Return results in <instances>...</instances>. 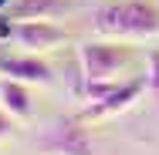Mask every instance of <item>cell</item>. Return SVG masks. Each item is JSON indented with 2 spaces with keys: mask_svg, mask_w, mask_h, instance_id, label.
I'll return each mask as SVG.
<instances>
[{
  "mask_svg": "<svg viewBox=\"0 0 159 155\" xmlns=\"http://www.w3.org/2000/svg\"><path fill=\"white\" fill-rule=\"evenodd\" d=\"M95 31L108 41H152L159 37V7L149 0H115L95 14Z\"/></svg>",
  "mask_w": 159,
  "mask_h": 155,
  "instance_id": "1",
  "label": "cell"
},
{
  "mask_svg": "<svg viewBox=\"0 0 159 155\" xmlns=\"http://www.w3.org/2000/svg\"><path fill=\"white\" fill-rule=\"evenodd\" d=\"M132 61V51L125 41H85L78 47V64L85 81H115L119 71H125Z\"/></svg>",
  "mask_w": 159,
  "mask_h": 155,
  "instance_id": "2",
  "label": "cell"
},
{
  "mask_svg": "<svg viewBox=\"0 0 159 155\" xmlns=\"http://www.w3.org/2000/svg\"><path fill=\"white\" fill-rule=\"evenodd\" d=\"M14 122H17V118H14L10 111H3V108H0V142L14 135V128H17V125H14Z\"/></svg>",
  "mask_w": 159,
  "mask_h": 155,
  "instance_id": "10",
  "label": "cell"
},
{
  "mask_svg": "<svg viewBox=\"0 0 159 155\" xmlns=\"http://www.w3.org/2000/svg\"><path fill=\"white\" fill-rule=\"evenodd\" d=\"M10 37H14V20L0 14V44H3V41H10Z\"/></svg>",
  "mask_w": 159,
  "mask_h": 155,
  "instance_id": "11",
  "label": "cell"
},
{
  "mask_svg": "<svg viewBox=\"0 0 159 155\" xmlns=\"http://www.w3.org/2000/svg\"><path fill=\"white\" fill-rule=\"evenodd\" d=\"M14 41L27 54H41V51H54L58 44H64L68 31L51 20H14Z\"/></svg>",
  "mask_w": 159,
  "mask_h": 155,
  "instance_id": "5",
  "label": "cell"
},
{
  "mask_svg": "<svg viewBox=\"0 0 159 155\" xmlns=\"http://www.w3.org/2000/svg\"><path fill=\"white\" fill-rule=\"evenodd\" d=\"M75 3L71 0H17L7 7V17L10 20H54L64 17Z\"/></svg>",
  "mask_w": 159,
  "mask_h": 155,
  "instance_id": "7",
  "label": "cell"
},
{
  "mask_svg": "<svg viewBox=\"0 0 159 155\" xmlns=\"http://www.w3.org/2000/svg\"><path fill=\"white\" fill-rule=\"evenodd\" d=\"M7 7H10V0H0V10H7Z\"/></svg>",
  "mask_w": 159,
  "mask_h": 155,
  "instance_id": "12",
  "label": "cell"
},
{
  "mask_svg": "<svg viewBox=\"0 0 159 155\" xmlns=\"http://www.w3.org/2000/svg\"><path fill=\"white\" fill-rule=\"evenodd\" d=\"M31 84H24V81H14V78H3L0 81V108L3 111H10L17 122H27L34 115V105H31V91H27Z\"/></svg>",
  "mask_w": 159,
  "mask_h": 155,
  "instance_id": "8",
  "label": "cell"
},
{
  "mask_svg": "<svg viewBox=\"0 0 159 155\" xmlns=\"http://www.w3.org/2000/svg\"><path fill=\"white\" fill-rule=\"evenodd\" d=\"M41 155H95V145L81 118H58L41 138Z\"/></svg>",
  "mask_w": 159,
  "mask_h": 155,
  "instance_id": "3",
  "label": "cell"
},
{
  "mask_svg": "<svg viewBox=\"0 0 159 155\" xmlns=\"http://www.w3.org/2000/svg\"><path fill=\"white\" fill-rule=\"evenodd\" d=\"M146 91V74L142 78H132V81H122V84H112L108 91L95 98L78 118L88 125V122H98V118H112V115H119V111H129L135 101H139V94Z\"/></svg>",
  "mask_w": 159,
  "mask_h": 155,
  "instance_id": "4",
  "label": "cell"
},
{
  "mask_svg": "<svg viewBox=\"0 0 159 155\" xmlns=\"http://www.w3.org/2000/svg\"><path fill=\"white\" fill-rule=\"evenodd\" d=\"M146 91L159 101V51H149V71H146Z\"/></svg>",
  "mask_w": 159,
  "mask_h": 155,
  "instance_id": "9",
  "label": "cell"
},
{
  "mask_svg": "<svg viewBox=\"0 0 159 155\" xmlns=\"http://www.w3.org/2000/svg\"><path fill=\"white\" fill-rule=\"evenodd\" d=\"M0 74L3 78H14V81H24V84H51L54 81V71L51 64L41 61L37 54H7L0 58Z\"/></svg>",
  "mask_w": 159,
  "mask_h": 155,
  "instance_id": "6",
  "label": "cell"
}]
</instances>
